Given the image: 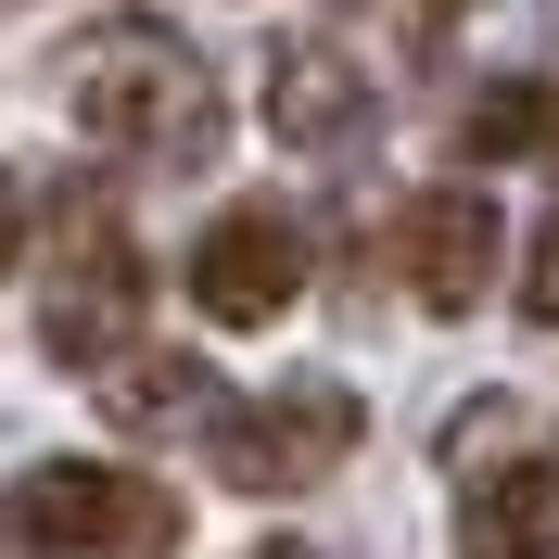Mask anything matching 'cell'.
Segmentation results:
<instances>
[{
    "instance_id": "obj_12",
    "label": "cell",
    "mask_w": 559,
    "mask_h": 559,
    "mask_svg": "<svg viewBox=\"0 0 559 559\" xmlns=\"http://www.w3.org/2000/svg\"><path fill=\"white\" fill-rule=\"evenodd\" d=\"M522 318L559 331V204H547V229H534V254H522Z\"/></svg>"
},
{
    "instance_id": "obj_2",
    "label": "cell",
    "mask_w": 559,
    "mask_h": 559,
    "mask_svg": "<svg viewBox=\"0 0 559 559\" xmlns=\"http://www.w3.org/2000/svg\"><path fill=\"white\" fill-rule=\"evenodd\" d=\"M178 534H191V509L128 457H38L0 484V547L38 559H166Z\"/></svg>"
},
{
    "instance_id": "obj_6",
    "label": "cell",
    "mask_w": 559,
    "mask_h": 559,
    "mask_svg": "<svg viewBox=\"0 0 559 559\" xmlns=\"http://www.w3.org/2000/svg\"><path fill=\"white\" fill-rule=\"evenodd\" d=\"M394 254H407V293H419L432 318L496 306V191H471V178H432V191L394 216Z\"/></svg>"
},
{
    "instance_id": "obj_4",
    "label": "cell",
    "mask_w": 559,
    "mask_h": 559,
    "mask_svg": "<svg viewBox=\"0 0 559 559\" xmlns=\"http://www.w3.org/2000/svg\"><path fill=\"white\" fill-rule=\"evenodd\" d=\"M38 344L64 356V369H115L140 344V254L103 204L64 216V242H51V280H38Z\"/></svg>"
},
{
    "instance_id": "obj_15",
    "label": "cell",
    "mask_w": 559,
    "mask_h": 559,
    "mask_svg": "<svg viewBox=\"0 0 559 559\" xmlns=\"http://www.w3.org/2000/svg\"><path fill=\"white\" fill-rule=\"evenodd\" d=\"M432 13H471V0H432Z\"/></svg>"
},
{
    "instance_id": "obj_11",
    "label": "cell",
    "mask_w": 559,
    "mask_h": 559,
    "mask_svg": "<svg viewBox=\"0 0 559 559\" xmlns=\"http://www.w3.org/2000/svg\"><path fill=\"white\" fill-rule=\"evenodd\" d=\"M484 445H496V457H522V445H534V432H522V407H509V394H484V407H471V419H457V432H445V457H457V471H484Z\"/></svg>"
},
{
    "instance_id": "obj_5",
    "label": "cell",
    "mask_w": 559,
    "mask_h": 559,
    "mask_svg": "<svg viewBox=\"0 0 559 559\" xmlns=\"http://www.w3.org/2000/svg\"><path fill=\"white\" fill-rule=\"evenodd\" d=\"M293 293H306V229L280 204H229L191 242V306L216 331H267V318H293Z\"/></svg>"
},
{
    "instance_id": "obj_8",
    "label": "cell",
    "mask_w": 559,
    "mask_h": 559,
    "mask_svg": "<svg viewBox=\"0 0 559 559\" xmlns=\"http://www.w3.org/2000/svg\"><path fill=\"white\" fill-rule=\"evenodd\" d=\"M103 382V407H115V432H140V445H166V432H216V369L204 356H178V344H128L115 369H90Z\"/></svg>"
},
{
    "instance_id": "obj_10",
    "label": "cell",
    "mask_w": 559,
    "mask_h": 559,
    "mask_svg": "<svg viewBox=\"0 0 559 559\" xmlns=\"http://www.w3.org/2000/svg\"><path fill=\"white\" fill-rule=\"evenodd\" d=\"M457 153H547L559 166V76H509L457 115Z\"/></svg>"
},
{
    "instance_id": "obj_1",
    "label": "cell",
    "mask_w": 559,
    "mask_h": 559,
    "mask_svg": "<svg viewBox=\"0 0 559 559\" xmlns=\"http://www.w3.org/2000/svg\"><path fill=\"white\" fill-rule=\"evenodd\" d=\"M64 115H76L90 153H128V166H204L216 153V76L166 13H103L76 38L64 51Z\"/></svg>"
},
{
    "instance_id": "obj_13",
    "label": "cell",
    "mask_w": 559,
    "mask_h": 559,
    "mask_svg": "<svg viewBox=\"0 0 559 559\" xmlns=\"http://www.w3.org/2000/svg\"><path fill=\"white\" fill-rule=\"evenodd\" d=\"M13 254H26V178L0 166V280H13Z\"/></svg>"
},
{
    "instance_id": "obj_7",
    "label": "cell",
    "mask_w": 559,
    "mask_h": 559,
    "mask_svg": "<svg viewBox=\"0 0 559 559\" xmlns=\"http://www.w3.org/2000/svg\"><path fill=\"white\" fill-rule=\"evenodd\" d=\"M382 115V90L331 51V38H280L267 51V140L280 153H356Z\"/></svg>"
},
{
    "instance_id": "obj_9",
    "label": "cell",
    "mask_w": 559,
    "mask_h": 559,
    "mask_svg": "<svg viewBox=\"0 0 559 559\" xmlns=\"http://www.w3.org/2000/svg\"><path fill=\"white\" fill-rule=\"evenodd\" d=\"M457 559H559V457L522 445L496 484H471L457 509Z\"/></svg>"
},
{
    "instance_id": "obj_14",
    "label": "cell",
    "mask_w": 559,
    "mask_h": 559,
    "mask_svg": "<svg viewBox=\"0 0 559 559\" xmlns=\"http://www.w3.org/2000/svg\"><path fill=\"white\" fill-rule=\"evenodd\" d=\"M254 559H306V547H254Z\"/></svg>"
},
{
    "instance_id": "obj_3",
    "label": "cell",
    "mask_w": 559,
    "mask_h": 559,
    "mask_svg": "<svg viewBox=\"0 0 559 559\" xmlns=\"http://www.w3.org/2000/svg\"><path fill=\"white\" fill-rule=\"evenodd\" d=\"M356 432H369V407L344 382H267L254 407H216V484L229 496H306L356 457Z\"/></svg>"
}]
</instances>
